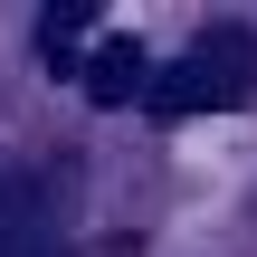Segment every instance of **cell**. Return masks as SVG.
I'll return each instance as SVG.
<instances>
[{"instance_id":"6da1fadb","label":"cell","mask_w":257,"mask_h":257,"mask_svg":"<svg viewBox=\"0 0 257 257\" xmlns=\"http://www.w3.org/2000/svg\"><path fill=\"white\" fill-rule=\"evenodd\" d=\"M257 95V29L248 19H219V29H200L172 67H153V86H143V105L153 114H238Z\"/></svg>"},{"instance_id":"7a4b0ae2","label":"cell","mask_w":257,"mask_h":257,"mask_svg":"<svg viewBox=\"0 0 257 257\" xmlns=\"http://www.w3.org/2000/svg\"><path fill=\"white\" fill-rule=\"evenodd\" d=\"M76 76H86V95H95V105H143L153 57H143V38H95V57H86Z\"/></svg>"},{"instance_id":"3957f363","label":"cell","mask_w":257,"mask_h":257,"mask_svg":"<svg viewBox=\"0 0 257 257\" xmlns=\"http://www.w3.org/2000/svg\"><path fill=\"white\" fill-rule=\"evenodd\" d=\"M0 257H67V238H57V219H38L29 200L0 219Z\"/></svg>"},{"instance_id":"277c9868","label":"cell","mask_w":257,"mask_h":257,"mask_svg":"<svg viewBox=\"0 0 257 257\" xmlns=\"http://www.w3.org/2000/svg\"><path fill=\"white\" fill-rule=\"evenodd\" d=\"M86 29H95L86 10H48V19H38V48H48V57H67V48H86Z\"/></svg>"}]
</instances>
